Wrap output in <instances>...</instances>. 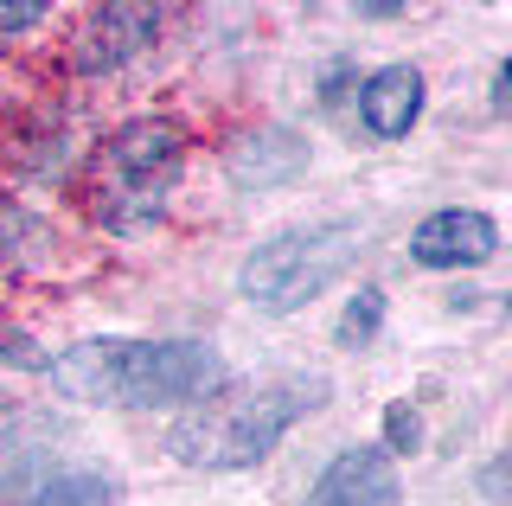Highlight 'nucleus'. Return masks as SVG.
Masks as SVG:
<instances>
[{"instance_id":"f257e3e1","label":"nucleus","mask_w":512,"mask_h":506,"mask_svg":"<svg viewBox=\"0 0 512 506\" xmlns=\"http://www.w3.org/2000/svg\"><path fill=\"white\" fill-rule=\"evenodd\" d=\"M45 372L64 398L103 410H186L224 385L212 340H84Z\"/></svg>"},{"instance_id":"f03ea898","label":"nucleus","mask_w":512,"mask_h":506,"mask_svg":"<svg viewBox=\"0 0 512 506\" xmlns=\"http://www.w3.org/2000/svg\"><path fill=\"white\" fill-rule=\"evenodd\" d=\"M320 404H327V378L320 372H276V378H256V385H218L212 398L186 404L173 417L167 449L173 462L212 468V474L256 468Z\"/></svg>"},{"instance_id":"7ed1b4c3","label":"nucleus","mask_w":512,"mask_h":506,"mask_svg":"<svg viewBox=\"0 0 512 506\" xmlns=\"http://www.w3.org/2000/svg\"><path fill=\"white\" fill-rule=\"evenodd\" d=\"M359 250H365L359 212H320V218H301V225H282L237 263V295L256 314H295L314 295H327L359 263Z\"/></svg>"},{"instance_id":"20e7f679","label":"nucleus","mask_w":512,"mask_h":506,"mask_svg":"<svg viewBox=\"0 0 512 506\" xmlns=\"http://www.w3.org/2000/svg\"><path fill=\"white\" fill-rule=\"evenodd\" d=\"M186 167V135L167 116H135L96 148V173H90V205L103 218V231L116 237H141L160 225L173 186Z\"/></svg>"},{"instance_id":"39448f33","label":"nucleus","mask_w":512,"mask_h":506,"mask_svg":"<svg viewBox=\"0 0 512 506\" xmlns=\"http://www.w3.org/2000/svg\"><path fill=\"white\" fill-rule=\"evenodd\" d=\"M500 250V225L474 205H442L410 231V263L423 270H480Z\"/></svg>"},{"instance_id":"423d86ee","label":"nucleus","mask_w":512,"mask_h":506,"mask_svg":"<svg viewBox=\"0 0 512 506\" xmlns=\"http://www.w3.org/2000/svg\"><path fill=\"white\" fill-rule=\"evenodd\" d=\"M397 500H404L397 462L378 442H352V449H340L314 474V487H308L301 506H397Z\"/></svg>"},{"instance_id":"0eeeda50","label":"nucleus","mask_w":512,"mask_h":506,"mask_svg":"<svg viewBox=\"0 0 512 506\" xmlns=\"http://www.w3.org/2000/svg\"><path fill=\"white\" fill-rule=\"evenodd\" d=\"M423 116V71L416 65H378L359 84V122L372 141H404Z\"/></svg>"},{"instance_id":"6e6552de","label":"nucleus","mask_w":512,"mask_h":506,"mask_svg":"<svg viewBox=\"0 0 512 506\" xmlns=\"http://www.w3.org/2000/svg\"><path fill=\"white\" fill-rule=\"evenodd\" d=\"M160 33V13L154 7H103L90 13L84 45H77V71H122L128 58H141Z\"/></svg>"},{"instance_id":"1a4fd4ad","label":"nucleus","mask_w":512,"mask_h":506,"mask_svg":"<svg viewBox=\"0 0 512 506\" xmlns=\"http://www.w3.org/2000/svg\"><path fill=\"white\" fill-rule=\"evenodd\" d=\"M20 506H122V481L109 468H52L20 494Z\"/></svg>"},{"instance_id":"9d476101","label":"nucleus","mask_w":512,"mask_h":506,"mask_svg":"<svg viewBox=\"0 0 512 506\" xmlns=\"http://www.w3.org/2000/svg\"><path fill=\"white\" fill-rule=\"evenodd\" d=\"M301 161H308V148H301L288 129H263L231 154V180L237 186H276L288 173H301Z\"/></svg>"},{"instance_id":"9b49d317","label":"nucleus","mask_w":512,"mask_h":506,"mask_svg":"<svg viewBox=\"0 0 512 506\" xmlns=\"http://www.w3.org/2000/svg\"><path fill=\"white\" fill-rule=\"evenodd\" d=\"M378 327H384V289L365 282V289L346 302V314H340V346H372Z\"/></svg>"},{"instance_id":"f8f14e48","label":"nucleus","mask_w":512,"mask_h":506,"mask_svg":"<svg viewBox=\"0 0 512 506\" xmlns=\"http://www.w3.org/2000/svg\"><path fill=\"white\" fill-rule=\"evenodd\" d=\"M384 436H391V449H416V436H423L416 410L410 404H391V410H384ZM391 449H384V455H391Z\"/></svg>"},{"instance_id":"ddd939ff","label":"nucleus","mask_w":512,"mask_h":506,"mask_svg":"<svg viewBox=\"0 0 512 506\" xmlns=\"http://www.w3.org/2000/svg\"><path fill=\"white\" fill-rule=\"evenodd\" d=\"M39 20H45L39 0H13V7H0V33H32Z\"/></svg>"}]
</instances>
